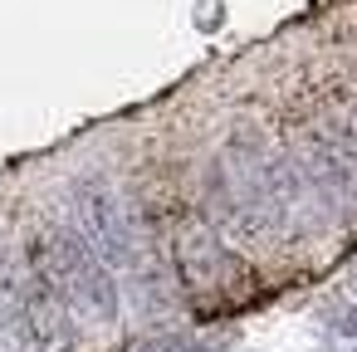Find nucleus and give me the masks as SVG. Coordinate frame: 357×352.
<instances>
[{"mask_svg":"<svg viewBox=\"0 0 357 352\" xmlns=\"http://www.w3.org/2000/svg\"><path fill=\"white\" fill-rule=\"evenodd\" d=\"M54 274L64 279V289L74 293V303H84L93 318L103 323H118L123 313V298H118V284H113V264L98 254V245L89 240V230H74V225H50V235L40 240Z\"/></svg>","mask_w":357,"mask_h":352,"instance_id":"obj_1","label":"nucleus"},{"mask_svg":"<svg viewBox=\"0 0 357 352\" xmlns=\"http://www.w3.org/2000/svg\"><path fill=\"white\" fill-rule=\"evenodd\" d=\"M20 318L30 328L35 352H79V328H74V293L54 274L45 245H30L25 254V289H20Z\"/></svg>","mask_w":357,"mask_h":352,"instance_id":"obj_2","label":"nucleus"},{"mask_svg":"<svg viewBox=\"0 0 357 352\" xmlns=\"http://www.w3.org/2000/svg\"><path fill=\"white\" fill-rule=\"evenodd\" d=\"M142 352H181V342H176V337H157V342H147Z\"/></svg>","mask_w":357,"mask_h":352,"instance_id":"obj_4","label":"nucleus"},{"mask_svg":"<svg viewBox=\"0 0 357 352\" xmlns=\"http://www.w3.org/2000/svg\"><path fill=\"white\" fill-rule=\"evenodd\" d=\"M69 196H74V211L84 215V230H89V240L98 245V254H103L113 269H142V235H137V220L123 211V201L113 196V186H108L98 171H84V176H74Z\"/></svg>","mask_w":357,"mask_h":352,"instance_id":"obj_3","label":"nucleus"},{"mask_svg":"<svg viewBox=\"0 0 357 352\" xmlns=\"http://www.w3.org/2000/svg\"><path fill=\"white\" fill-rule=\"evenodd\" d=\"M337 332H342V337H357V308H347V313H342V323H337Z\"/></svg>","mask_w":357,"mask_h":352,"instance_id":"obj_5","label":"nucleus"}]
</instances>
